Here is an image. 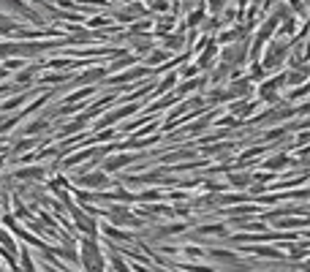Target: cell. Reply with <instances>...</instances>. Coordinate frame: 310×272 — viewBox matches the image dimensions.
Segmentation results:
<instances>
[{
	"mask_svg": "<svg viewBox=\"0 0 310 272\" xmlns=\"http://www.w3.org/2000/svg\"><path fill=\"white\" fill-rule=\"evenodd\" d=\"M103 76V71H87V74L82 76V82H96V79H101Z\"/></svg>",
	"mask_w": 310,
	"mask_h": 272,
	"instance_id": "cell-7",
	"label": "cell"
},
{
	"mask_svg": "<svg viewBox=\"0 0 310 272\" xmlns=\"http://www.w3.org/2000/svg\"><path fill=\"white\" fill-rule=\"evenodd\" d=\"M221 3L223 0H212V8H221Z\"/></svg>",
	"mask_w": 310,
	"mask_h": 272,
	"instance_id": "cell-12",
	"label": "cell"
},
{
	"mask_svg": "<svg viewBox=\"0 0 310 272\" xmlns=\"http://www.w3.org/2000/svg\"><path fill=\"white\" fill-rule=\"evenodd\" d=\"M128 161H131V155H120V158H112L106 166H109V169H120V166H125Z\"/></svg>",
	"mask_w": 310,
	"mask_h": 272,
	"instance_id": "cell-4",
	"label": "cell"
},
{
	"mask_svg": "<svg viewBox=\"0 0 310 272\" xmlns=\"http://www.w3.org/2000/svg\"><path fill=\"white\" fill-rule=\"evenodd\" d=\"M231 183H234V185H248L250 177H248V174H245V177H242V174H234V177H231Z\"/></svg>",
	"mask_w": 310,
	"mask_h": 272,
	"instance_id": "cell-8",
	"label": "cell"
},
{
	"mask_svg": "<svg viewBox=\"0 0 310 272\" xmlns=\"http://www.w3.org/2000/svg\"><path fill=\"white\" fill-rule=\"evenodd\" d=\"M76 223L82 226V229H87V231H96V223L87 221V215H76Z\"/></svg>",
	"mask_w": 310,
	"mask_h": 272,
	"instance_id": "cell-6",
	"label": "cell"
},
{
	"mask_svg": "<svg viewBox=\"0 0 310 272\" xmlns=\"http://www.w3.org/2000/svg\"><path fill=\"white\" fill-rule=\"evenodd\" d=\"M199 19H201V11H196V14L191 17V25H199Z\"/></svg>",
	"mask_w": 310,
	"mask_h": 272,
	"instance_id": "cell-11",
	"label": "cell"
},
{
	"mask_svg": "<svg viewBox=\"0 0 310 272\" xmlns=\"http://www.w3.org/2000/svg\"><path fill=\"white\" fill-rule=\"evenodd\" d=\"M291 44H275V47L267 52V57H264V68L267 71H272V68H277L283 63V57H286V52H289Z\"/></svg>",
	"mask_w": 310,
	"mask_h": 272,
	"instance_id": "cell-1",
	"label": "cell"
},
{
	"mask_svg": "<svg viewBox=\"0 0 310 272\" xmlns=\"http://www.w3.org/2000/svg\"><path fill=\"white\" fill-rule=\"evenodd\" d=\"M41 174H44L41 169H22V171H19V177H22V180H28V177H30V180H38Z\"/></svg>",
	"mask_w": 310,
	"mask_h": 272,
	"instance_id": "cell-5",
	"label": "cell"
},
{
	"mask_svg": "<svg viewBox=\"0 0 310 272\" xmlns=\"http://www.w3.org/2000/svg\"><path fill=\"white\" fill-rule=\"evenodd\" d=\"M82 183L84 185H93V188H101V185H106V177H103V174H93V177H84Z\"/></svg>",
	"mask_w": 310,
	"mask_h": 272,
	"instance_id": "cell-3",
	"label": "cell"
},
{
	"mask_svg": "<svg viewBox=\"0 0 310 272\" xmlns=\"http://www.w3.org/2000/svg\"><path fill=\"white\" fill-rule=\"evenodd\" d=\"M166 44H169V49H179L182 47V35H179V38H169Z\"/></svg>",
	"mask_w": 310,
	"mask_h": 272,
	"instance_id": "cell-9",
	"label": "cell"
},
{
	"mask_svg": "<svg viewBox=\"0 0 310 272\" xmlns=\"http://www.w3.org/2000/svg\"><path fill=\"white\" fill-rule=\"evenodd\" d=\"M84 264H87V267H96V270L101 267V256H98L96 245L90 242V239L84 242Z\"/></svg>",
	"mask_w": 310,
	"mask_h": 272,
	"instance_id": "cell-2",
	"label": "cell"
},
{
	"mask_svg": "<svg viewBox=\"0 0 310 272\" xmlns=\"http://www.w3.org/2000/svg\"><path fill=\"white\" fill-rule=\"evenodd\" d=\"M172 85H174V76H169V79H166V82H163V85H161L158 90H161V93H163V90H169V87H172Z\"/></svg>",
	"mask_w": 310,
	"mask_h": 272,
	"instance_id": "cell-10",
	"label": "cell"
}]
</instances>
